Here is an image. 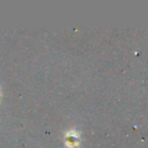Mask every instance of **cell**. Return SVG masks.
I'll return each instance as SVG.
<instances>
[{
  "mask_svg": "<svg viewBox=\"0 0 148 148\" xmlns=\"http://www.w3.org/2000/svg\"><path fill=\"white\" fill-rule=\"evenodd\" d=\"M66 141H67L68 147H74V146H76L77 142H79V136H77L76 132H74V131H69V132L67 133Z\"/></svg>",
  "mask_w": 148,
  "mask_h": 148,
  "instance_id": "6da1fadb",
  "label": "cell"
}]
</instances>
